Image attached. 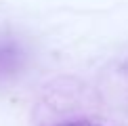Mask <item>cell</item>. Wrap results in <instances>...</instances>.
Here are the masks:
<instances>
[{
    "label": "cell",
    "instance_id": "cell-1",
    "mask_svg": "<svg viewBox=\"0 0 128 126\" xmlns=\"http://www.w3.org/2000/svg\"><path fill=\"white\" fill-rule=\"evenodd\" d=\"M23 52L13 40H0V76H10L21 67Z\"/></svg>",
    "mask_w": 128,
    "mask_h": 126
},
{
    "label": "cell",
    "instance_id": "cell-2",
    "mask_svg": "<svg viewBox=\"0 0 128 126\" xmlns=\"http://www.w3.org/2000/svg\"><path fill=\"white\" fill-rule=\"evenodd\" d=\"M57 126H101V124L92 122V120H69V122H63Z\"/></svg>",
    "mask_w": 128,
    "mask_h": 126
}]
</instances>
